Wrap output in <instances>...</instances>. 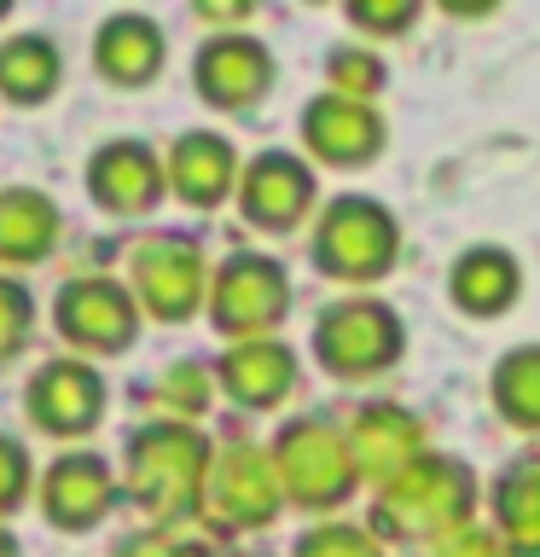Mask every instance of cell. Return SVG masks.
I'll use <instances>...</instances> for the list:
<instances>
[{"mask_svg": "<svg viewBox=\"0 0 540 557\" xmlns=\"http://www.w3.org/2000/svg\"><path fill=\"white\" fill-rule=\"evenodd\" d=\"M482 505V476L477 465L459 459V453H418L407 470H395L390 482L372 487V511H366V529H372L383 546H442L447 534H459L477 522Z\"/></svg>", "mask_w": 540, "mask_h": 557, "instance_id": "obj_1", "label": "cell"}, {"mask_svg": "<svg viewBox=\"0 0 540 557\" xmlns=\"http://www.w3.org/2000/svg\"><path fill=\"white\" fill-rule=\"evenodd\" d=\"M122 487L146 511L157 529L204 517L209 494V465H216V442L198 424H174V418H151L128 435L122 447Z\"/></svg>", "mask_w": 540, "mask_h": 557, "instance_id": "obj_2", "label": "cell"}, {"mask_svg": "<svg viewBox=\"0 0 540 557\" xmlns=\"http://www.w3.org/2000/svg\"><path fill=\"white\" fill-rule=\"evenodd\" d=\"M314 273L343 290H372L401 261V215L372 191H338L308 226Z\"/></svg>", "mask_w": 540, "mask_h": 557, "instance_id": "obj_3", "label": "cell"}, {"mask_svg": "<svg viewBox=\"0 0 540 557\" xmlns=\"http://www.w3.org/2000/svg\"><path fill=\"white\" fill-rule=\"evenodd\" d=\"M308 355L338 383H378L407 360V320L390 296L378 290H343L338 302L314 313Z\"/></svg>", "mask_w": 540, "mask_h": 557, "instance_id": "obj_4", "label": "cell"}, {"mask_svg": "<svg viewBox=\"0 0 540 557\" xmlns=\"http://www.w3.org/2000/svg\"><path fill=\"white\" fill-rule=\"evenodd\" d=\"M268 459H273L279 487H285V505H296V511L331 517L366 487L360 465H355V447H348V430L331 412L285 418L268 442Z\"/></svg>", "mask_w": 540, "mask_h": 557, "instance_id": "obj_5", "label": "cell"}, {"mask_svg": "<svg viewBox=\"0 0 540 557\" xmlns=\"http://www.w3.org/2000/svg\"><path fill=\"white\" fill-rule=\"evenodd\" d=\"M209 325L226 343H256V337H279L291 313V273L285 261L268 250H233L216 261L209 273Z\"/></svg>", "mask_w": 540, "mask_h": 557, "instance_id": "obj_6", "label": "cell"}, {"mask_svg": "<svg viewBox=\"0 0 540 557\" xmlns=\"http://www.w3.org/2000/svg\"><path fill=\"white\" fill-rule=\"evenodd\" d=\"M209 273L216 268H209L198 233L163 226V233H146L128 250V296L157 325H186L209 302Z\"/></svg>", "mask_w": 540, "mask_h": 557, "instance_id": "obj_7", "label": "cell"}, {"mask_svg": "<svg viewBox=\"0 0 540 557\" xmlns=\"http://www.w3.org/2000/svg\"><path fill=\"white\" fill-rule=\"evenodd\" d=\"M238 215L256 233H296L303 221L320 215V169L303 151L268 146L238 169Z\"/></svg>", "mask_w": 540, "mask_h": 557, "instance_id": "obj_8", "label": "cell"}, {"mask_svg": "<svg viewBox=\"0 0 540 557\" xmlns=\"http://www.w3.org/2000/svg\"><path fill=\"white\" fill-rule=\"evenodd\" d=\"M296 134H303V151L314 169L360 174L390 151V116L378 104H360L343 94H314L303 116H296Z\"/></svg>", "mask_w": 540, "mask_h": 557, "instance_id": "obj_9", "label": "cell"}, {"mask_svg": "<svg viewBox=\"0 0 540 557\" xmlns=\"http://www.w3.org/2000/svg\"><path fill=\"white\" fill-rule=\"evenodd\" d=\"M285 505V487L273 476V459L268 447L256 442H233L216 453L209 465V494H204V517L216 522L221 534H250V529H268Z\"/></svg>", "mask_w": 540, "mask_h": 557, "instance_id": "obj_10", "label": "cell"}, {"mask_svg": "<svg viewBox=\"0 0 540 557\" xmlns=\"http://www.w3.org/2000/svg\"><path fill=\"white\" fill-rule=\"evenodd\" d=\"M273 76H279L273 52L250 29H226V35L216 29L198 47V59H192V87L216 111H256L273 94Z\"/></svg>", "mask_w": 540, "mask_h": 557, "instance_id": "obj_11", "label": "cell"}, {"mask_svg": "<svg viewBox=\"0 0 540 557\" xmlns=\"http://www.w3.org/2000/svg\"><path fill=\"white\" fill-rule=\"evenodd\" d=\"M52 325L82 355H122L139 337V302L116 278H70L52 302Z\"/></svg>", "mask_w": 540, "mask_h": 557, "instance_id": "obj_12", "label": "cell"}, {"mask_svg": "<svg viewBox=\"0 0 540 557\" xmlns=\"http://www.w3.org/2000/svg\"><path fill=\"white\" fill-rule=\"evenodd\" d=\"M169 191L163 157H157L146 139H111L87 157V198H94L105 215H151Z\"/></svg>", "mask_w": 540, "mask_h": 557, "instance_id": "obj_13", "label": "cell"}, {"mask_svg": "<svg viewBox=\"0 0 540 557\" xmlns=\"http://www.w3.org/2000/svg\"><path fill=\"white\" fill-rule=\"evenodd\" d=\"M447 302L465 320H505L523 302V261L512 244L477 238L447 261Z\"/></svg>", "mask_w": 540, "mask_h": 557, "instance_id": "obj_14", "label": "cell"}, {"mask_svg": "<svg viewBox=\"0 0 540 557\" xmlns=\"http://www.w3.org/2000/svg\"><path fill=\"white\" fill-rule=\"evenodd\" d=\"M296 348L285 337H256V343H226L216 360V389L244 412H279L296 395Z\"/></svg>", "mask_w": 540, "mask_h": 557, "instance_id": "obj_15", "label": "cell"}, {"mask_svg": "<svg viewBox=\"0 0 540 557\" xmlns=\"http://www.w3.org/2000/svg\"><path fill=\"white\" fill-rule=\"evenodd\" d=\"M348 447H355V465H360V482H390L395 470H407L418 453H430V435H425V418L401 400H366L360 412H348Z\"/></svg>", "mask_w": 540, "mask_h": 557, "instance_id": "obj_16", "label": "cell"}, {"mask_svg": "<svg viewBox=\"0 0 540 557\" xmlns=\"http://www.w3.org/2000/svg\"><path fill=\"white\" fill-rule=\"evenodd\" d=\"M24 412L47 435H87L105 418V377L87 360H52L29 377Z\"/></svg>", "mask_w": 540, "mask_h": 557, "instance_id": "obj_17", "label": "cell"}, {"mask_svg": "<svg viewBox=\"0 0 540 557\" xmlns=\"http://www.w3.org/2000/svg\"><path fill=\"white\" fill-rule=\"evenodd\" d=\"M116 505V476L99 453H64L41 476V517L64 534H87L94 522L111 517Z\"/></svg>", "mask_w": 540, "mask_h": 557, "instance_id": "obj_18", "label": "cell"}, {"mask_svg": "<svg viewBox=\"0 0 540 557\" xmlns=\"http://www.w3.org/2000/svg\"><path fill=\"white\" fill-rule=\"evenodd\" d=\"M238 151L233 139L216 134V128H186L181 139L169 146V191L181 198L186 209H221L226 198L238 191Z\"/></svg>", "mask_w": 540, "mask_h": 557, "instance_id": "obj_19", "label": "cell"}, {"mask_svg": "<svg viewBox=\"0 0 540 557\" xmlns=\"http://www.w3.org/2000/svg\"><path fill=\"white\" fill-rule=\"evenodd\" d=\"M488 529L512 557H540V442L512 453L488 482Z\"/></svg>", "mask_w": 540, "mask_h": 557, "instance_id": "obj_20", "label": "cell"}, {"mask_svg": "<svg viewBox=\"0 0 540 557\" xmlns=\"http://www.w3.org/2000/svg\"><path fill=\"white\" fill-rule=\"evenodd\" d=\"M163 59H169V41L157 29V17L146 12H116L94 35V70L111 87H151L163 76Z\"/></svg>", "mask_w": 540, "mask_h": 557, "instance_id": "obj_21", "label": "cell"}, {"mask_svg": "<svg viewBox=\"0 0 540 557\" xmlns=\"http://www.w3.org/2000/svg\"><path fill=\"white\" fill-rule=\"evenodd\" d=\"M59 244V203L29 186L0 191V261L7 268H35Z\"/></svg>", "mask_w": 540, "mask_h": 557, "instance_id": "obj_22", "label": "cell"}, {"mask_svg": "<svg viewBox=\"0 0 540 557\" xmlns=\"http://www.w3.org/2000/svg\"><path fill=\"white\" fill-rule=\"evenodd\" d=\"M488 400L505 430L540 442V343H512L488 372Z\"/></svg>", "mask_w": 540, "mask_h": 557, "instance_id": "obj_23", "label": "cell"}, {"mask_svg": "<svg viewBox=\"0 0 540 557\" xmlns=\"http://www.w3.org/2000/svg\"><path fill=\"white\" fill-rule=\"evenodd\" d=\"M59 47L47 35H17L0 47V99L7 104H41L59 94Z\"/></svg>", "mask_w": 540, "mask_h": 557, "instance_id": "obj_24", "label": "cell"}, {"mask_svg": "<svg viewBox=\"0 0 540 557\" xmlns=\"http://www.w3.org/2000/svg\"><path fill=\"white\" fill-rule=\"evenodd\" d=\"M383 87H390V59L378 47H331L326 52V94H343V99H360V104H378Z\"/></svg>", "mask_w": 540, "mask_h": 557, "instance_id": "obj_25", "label": "cell"}, {"mask_svg": "<svg viewBox=\"0 0 540 557\" xmlns=\"http://www.w3.org/2000/svg\"><path fill=\"white\" fill-rule=\"evenodd\" d=\"M209 395H216V366H204V360H174L163 377L146 389V400L163 418H174V424H192V418H204L209 407Z\"/></svg>", "mask_w": 540, "mask_h": 557, "instance_id": "obj_26", "label": "cell"}, {"mask_svg": "<svg viewBox=\"0 0 540 557\" xmlns=\"http://www.w3.org/2000/svg\"><path fill=\"white\" fill-rule=\"evenodd\" d=\"M291 557H390V546L366 529V522H348V517H320L314 529L296 534Z\"/></svg>", "mask_w": 540, "mask_h": 557, "instance_id": "obj_27", "label": "cell"}, {"mask_svg": "<svg viewBox=\"0 0 540 557\" xmlns=\"http://www.w3.org/2000/svg\"><path fill=\"white\" fill-rule=\"evenodd\" d=\"M343 17H348V29H355L366 47H378V41L407 35L418 17H425V7H418V0H348Z\"/></svg>", "mask_w": 540, "mask_h": 557, "instance_id": "obj_28", "label": "cell"}, {"mask_svg": "<svg viewBox=\"0 0 540 557\" xmlns=\"http://www.w3.org/2000/svg\"><path fill=\"white\" fill-rule=\"evenodd\" d=\"M29 331H35V302H29V290L17 285V278H0V366H7L12 355H24Z\"/></svg>", "mask_w": 540, "mask_h": 557, "instance_id": "obj_29", "label": "cell"}, {"mask_svg": "<svg viewBox=\"0 0 540 557\" xmlns=\"http://www.w3.org/2000/svg\"><path fill=\"white\" fill-rule=\"evenodd\" d=\"M111 557H216L204 540H186L174 529H146V534H122Z\"/></svg>", "mask_w": 540, "mask_h": 557, "instance_id": "obj_30", "label": "cell"}, {"mask_svg": "<svg viewBox=\"0 0 540 557\" xmlns=\"http://www.w3.org/2000/svg\"><path fill=\"white\" fill-rule=\"evenodd\" d=\"M29 494V453L12 442V435H0V517L17 511Z\"/></svg>", "mask_w": 540, "mask_h": 557, "instance_id": "obj_31", "label": "cell"}, {"mask_svg": "<svg viewBox=\"0 0 540 557\" xmlns=\"http://www.w3.org/2000/svg\"><path fill=\"white\" fill-rule=\"evenodd\" d=\"M425 557H512V552H505V540H500V534H494V529H488V522L477 517L470 529L447 534L442 546H430Z\"/></svg>", "mask_w": 540, "mask_h": 557, "instance_id": "obj_32", "label": "cell"}, {"mask_svg": "<svg viewBox=\"0 0 540 557\" xmlns=\"http://www.w3.org/2000/svg\"><path fill=\"white\" fill-rule=\"evenodd\" d=\"M198 17H204V24H221V35H226V29L250 24V7H244V0H233V7H226V0H204Z\"/></svg>", "mask_w": 540, "mask_h": 557, "instance_id": "obj_33", "label": "cell"}, {"mask_svg": "<svg viewBox=\"0 0 540 557\" xmlns=\"http://www.w3.org/2000/svg\"><path fill=\"white\" fill-rule=\"evenodd\" d=\"M0 557H17V540H12L7 529H0Z\"/></svg>", "mask_w": 540, "mask_h": 557, "instance_id": "obj_34", "label": "cell"}, {"mask_svg": "<svg viewBox=\"0 0 540 557\" xmlns=\"http://www.w3.org/2000/svg\"><path fill=\"white\" fill-rule=\"evenodd\" d=\"M7 12H12V0H0V17H7Z\"/></svg>", "mask_w": 540, "mask_h": 557, "instance_id": "obj_35", "label": "cell"}]
</instances>
